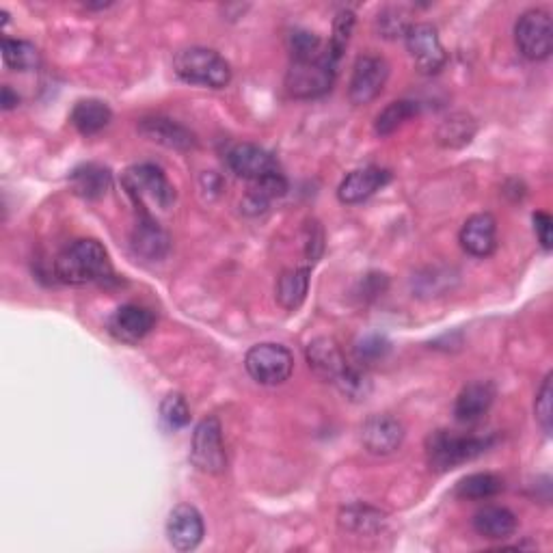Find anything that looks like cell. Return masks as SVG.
Segmentation results:
<instances>
[{"instance_id": "1", "label": "cell", "mask_w": 553, "mask_h": 553, "mask_svg": "<svg viewBox=\"0 0 553 553\" xmlns=\"http://www.w3.org/2000/svg\"><path fill=\"white\" fill-rule=\"evenodd\" d=\"M55 275L70 286H87L102 283L113 277L109 253L98 240L83 238L67 245L55 260Z\"/></svg>"}, {"instance_id": "2", "label": "cell", "mask_w": 553, "mask_h": 553, "mask_svg": "<svg viewBox=\"0 0 553 553\" xmlns=\"http://www.w3.org/2000/svg\"><path fill=\"white\" fill-rule=\"evenodd\" d=\"M121 184H124L134 206L141 210V214H147V217H152L150 208L169 210L175 201L173 184L169 182L165 171L152 163L130 167L124 173V178H121Z\"/></svg>"}, {"instance_id": "3", "label": "cell", "mask_w": 553, "mask_h": 553, "mask_svg": "<svg viewBox=\"0 0 553 553\" xmlns=\"http://www.w3.org/2000/svg\"><path fill=\"white\" fill-rule=\"evenodd\" d=\"M173 70L184 83L208 89H225L232 80V67H229L225 57H221L217 50L204 46L180 50L173 59Z\"/></svg>"}, {"instance_id": "4", "label": "cell", "mask_w": 553, "mask_h": 553, "mask_svg": "<svg viewBox=\"0 0 553 553\" xmlns=\"http://www.w3.org/2000/svg\"><path fill=\"white\" fill-rule=\"evenodd\" d=\"M495 437H476V435H456L450 430H437L426 439V458L433 469L448 471L458 465H465L474 458L482 456Z\"/></svg>"}, {"instance_id": "5", "label": "cell", "mask_w": 553, "mask_h": 553, "mask_svg": "<svg viewBox=\"0 0 553 553\" xmlns=\"http://www.w3.org/2000/svg\"><path fill=\"white\" fill-rule=\"evenodd\" d=\"M337 61L329 55V48L322 57L292 61L286 74V89L292 98L314 100L325 96L335 85Z\"/></svg>"}, {"instance_id": "6", "label": "cell", "mask_w": 553, "mask_h": 553, "mask_svg": "<svg viewBox=\"0 0 553 553\" xmlns=\"http://www.w3.org/2000/svg\"><path fill=\"white\" fill-rule=\"evenodd\" d=\"M245 368L255 383L273 387L290 379V374L294 370V357L286 346L266 342L249 350Z\"/></svg>"}, {"instance_id": "7", "label": "cell", "mask_w": 553, "mask_h": 553, "mask_svg": "<svg viewBox=\"0 0 553 553\" xmlns=\"http://www.w3.org/2000/svg\"><path fill=\"white\" fill-rule=\"evenodd\" d=\"M515 42L521 55L530 61H545L553 50V29L549 13L530 9L515 24Z\"/></svg>"}, {"instance_id": "8", "label": "cell", "mask_w": 553, "mask_h": 553, "mask_svg": "<svg viewBox=\"0 0 553 553\" xmlns=\"http://www.w3.org/2000/svg\"><path fill=\"white\" fill-rule=\"evenodd\" d=\"M193 465L204 471V474H223L227 467L225 445H223V428L217 417H206L195 428L193 448H191Z\"/></svg>"}, {"instance_id": "9", "label": "cell", "mask_w": 553, "mask_h": 553, "mask_svg": "<svg viewBox=\"0 0 553 553\" xmlns=\"http://www.w3.org/2000/svg\"><path fill=\"white\" fill-rule=\"evenodd\" d=\"M389 63L379 55H361L355 61L353 76H350L348 98L355 106L370 104L381 96L387 85Z\"/></svg>"}, {"instance_id": "10", "label": "cell", "mask_w": 553, "mask_h": 553, "mask_svg": "<svg viewBox=\"0 0 553 553\" xmlns=\"http://www.w3.org/2000/svg\"><path fill=\"white\" fill-rule=\"evenodd\" d=\"M404 42H407V50L415 67L422 74H437L448 61V52H445L433 24L413 22L407 35H404Z\"/></svg>"}, {"instance_id": "11", "label": "cell", "mask_w": 553, "mask_h": 553, "mask_svg": "<svg viewBox=\"0 0 553 553\" xmlns=\"http://www.w3.org/2000/svg\"><path fill=\"white\" fill-rule=\"evenodd\" d=\"M227 165L238 178L249 182H260L275 173H281L277 158L255 143H238L232 147L227 154Z\"/></svg>"}, {"instance_id": "12", "label": "cell", "mask_w": 553, "mask_h": 553, "mask_svg": "<svg viewBox=\"0 0 553 553\" xmlns=\"http://www.w3.org/2000/svg\"><path fill=\"white\" fill-rule=\"evenodd\" d=\"M206 534V525L201 512L191 504H180L169 512L167 538L178 551H193L201 545Z\"/></svg>"}, {"instance_id": "13", "label": "cell", "mask_w": 553, "mask_h": 553, "mask_svg": "<svg viewBox=\"0 0 553 553\" xmlns=\"http://www.w3.org/2000/svg\"><path fill=\"white\" fill-rule=\"evenodd\" d=\"M361 441L376 456L394 454L404 441V426L391 415H370L361 428Z\"/></svg>"}, {"instance_id": "14", "label": "cell", "mask_w": 553, "mask_h": 553, "mask_svg": "<svg viewBox=\"0 0 553 553\" xmlns=\"http://www.w3.org/2000/svg\"><path fill=\"white\" fill-rule=\"evenodd\" d=\"M389 180L391 173L387 169L363 167L346 175L340 188H337V197H340L342 204L348 206L363 204V201L370 199L374 193H379L383 186H387Z\"/></svg>"}, {"instance_id": "15", "label": "cell", "mask_w": 553, "mask_h": 553, "mask_svg": "<svg viewBox=\"0 0 553 553\" xmlns=\"http://www.w3.org/2000/svg\"><path fill=\"white\" fill-rule=\"evenodd\" d=\"M156 325V318L147 307L141 305H121L109 320V331L117 337L119 342L137 344L150 333Z\"/></svg>"}, {"instance_id": "16", "label": "cell", "mask_w": 553, "mask_h": 553, "mask_svg": "<svg viewBox=\"0 0 553 553\" xmlns=\"http://www.w3.org/2000/svg\"><path fill=\"white\" fill-rule=\"evenodd\" d=\"M497 396V389L491 381H474L461 389L454 402V417L461 424H476L489 413Z\"/></svg>"}, {"instance_id": "17", "label": "cell", "mask_w": 553, "mask_h": 553, "mask_svg": "<svg viewBox=\"0 0 553 553\" xmlns=\"http://www.w3.org/2000/svg\"><path fill=\"white\" fill-rule=\"evenodd\" d=\"M305 355H307L309 368H312L314 374L320 376L322 381L335 383L337 376L348 368V361L342 353V348L333 340V337H316L314 342H309Z\"/></svg>"}, {"instance_id": "18", "label": "cell", "mask_w": 553, "mask_h": 553, "mask_svg": "<svg viewBox=\"0 0 553 553\" xmlns=\"http://www.w3.org/2000/svg\"><path fill=\"white\" fill-rule=\"evenodd\" d=\"M461 247L474 258H487L497 249V221L493 214L480 212L465 221L461 229Z\"/></svg>"}, {"instance_id": "19", "label": "cell", "mask_w": 553, "mask_h": 553, "mask_svg": "<svg viewBox=\"0 0 553 553\" xmlns=\"http://www.w3.org/2000/svg\"><path fill=\"white\" fill-rule=\"evenodd\" d=\"M132 249L145 260H160L169 251V236L152 217L141 214L132 232Z\"/></svg>"}, {"instance_id": "20", "label": "cell", "mask_w": 553, "mask_h": 553, "mask_svg": "<svg viewBox=\"0 0 553 553\" xmlns=\"http://www.w3.org/2000/svg\"><path fill=\"white\" fill-rule=\"evenodd\" d=\"M517 528V515L504 506H484L474 515V530L489 541H504L515 534Z\"/></svg>"}, {"instance_id": "21", "label": "cell", "mask_w": 553, "mask_h": 553, "mask_svg": "<svg viewBox=\"0 0 553 553\" xmlns=\"http://www.w3.org/2000/svg\"><path fill=\"white\" fill-rule=\"evenodd\" d=\"M70 184H72L74 193L78 197L93 201V199L104 197L106 193L111 191L113 175H111L109 169L102 167V165L87 163V165H80L78 169L72 171Z\"/></svg>"}, {"instance_id": "22", "label": "cell", "mask_w": 553, "mask_h": 553, "mask_svg": "<svg viewBox=\"0 0 553 553\" xmlns=\"http://www.w3.org/2000/svg\"><path fill=\"white\" fill-rule=\"evenodd\" d=\"M141 132L150 141L163 143L167 147H175V150H188V147L195 145V137L191 132H188L184 126L175 124V121L163 119V117L143 119Z\"/></svg>"}, {"instance_id": "23", "label": "cell", "mask_w": 553, "mask_h": 553, "mask_svg": "<svg viewBox=\"0 0 553 553\" xmlns=\"http://www.w3.org/2000/svg\"><path fill=\"white\" fill-rule=\"evenodd\" d=\"M72 126L85 134V137H91V134L102 132L106 126L111 124L113 113L109 109V104L102 100H80L72 109Z\"/></svg>"}, {"instance_id": "24", "label": "cell", "mask_w": 553, "mask_h": 553, "mask_svg": "<svg viewBox=\"0 0 553 553\" xmlns=\"http://www.w3.org/2000/svg\"><path fill=\"white\" fill-rule=\"evenodd\" d=\"M309 292V268H292L286 271L277 281V301L281 307H286L288 312L299 309Z\"/></svg>"}, {"instance_id": "25", "label": "cell", "mask_w": 553, "mask_h": 553, "mask_svg": "<svg viewBox=\"0 0 553 553\" xmlns=\"http://www.w3.org/2000/svg\"><path fill=\"white\" fill-rule=\"evenodd\" d=\"M417 113H420V106H417V102H411V100L391 102L379 115H376L374 132L379 134V137H389V134L400 130L404 124H407V121L417 117Z\"/></svg>"}, {"instance_id": "26", "label": "cell", "mask_w": 553, "mask_h": 553, "mask_svg": "<svg viewBox=\"0 0 553 553\" xmlns=\"http://www.w3.org/2000/svg\"><path fill=\"white\" fill-rule=\"evenodd\" d=\"M504 491V480L484 471V474H471L456 484V497L461 499H491Z\"/></svg>"}, {"instance_id": "27", "label": "cell", "mask_w": 553, "mask_h": 553, "mask_svg": "<svg viewBox=\"0 0 553 553\" xmlns=\"http://www.w3.org/2000/svg\"><path fill=\"white\" fill-rule=\"evenodd\" d=\"M3 61L11 70L33 72L39 67V52L31 42L24 39H3Z\"/></svg>"}, {"instance_id": "28", "label": "cell", "mask_w": 553, "mask_h": 553, "mask_svg": "<svg viewBox=\"0 0 553 553\" xmlns=\"http://www.w3.org/2000/svg\"><path fill=\"white\" fill-rule=\"evenodd\" d=\"M335 387L340 389L342 396H346L348 400H366L372 391V381L361 368L348 366L340 376H337Z\"/></svg>"}, {"instance_id": "29", "label": "cell", "mask_w": 553, "mask_h": 553, "mask_svg": "<svg viewBox=\"0 0 553 553\" xmlns=\"http://www.w3.org/2000/svg\"><path fill=\"white\" fill-rule=\"evenodd\" d=\"M376 26H379V33L385 39H396V37L407 35V31L411 29L413 22L409 20V11L404 7H387L379 13Z\"/></svg>"}, {"instance_id": "30", "label": "cell", "mask_w": 553, "mask_h": 553, "mask_svg": "<svg viewBox=\"0 0 553 553\" xmlns=\"http://www.w3.org/2000/svg\"><path fill=\"white\" fill-rule=\"evenodd\" d=\"M160 420L169 430H180L191 422V409L182 394H169L160 404Z\"/></svg>"}, {"instance_id": "31", "label": "cell", "mask_w": 553, "mask_h": 553, "mask_svg": "<svg viewBox=\"0 0 553 553\" xmlns=\"http://www.w3.org/2000/svg\"><path fill=\"white\" fill-rule=\"evenodd\" d=\"M353 29H355V13L348 11V9L337 13V18L333 22V37H331V42L327 44L329 55L337 63H340V59L344 55V50L350 42V35H353Z\"/></svg>"}, {"instance_id": "32", "label": "cell", "mask_w": 553, "mask_h": 553, "mask_svg": "<svg viewBox=\"0 0 553 553\" xmlns=\"http://www.w3.org/2000/svg\"><path fill=\"white\" fill-rule=\"evenodd\" d=\"M290 52H292V61H305V59H316L325 55L327 46L322 44V39L316 33L294 31L290 35Z\"/></svg>"}, {"instance_id": "33", "label": "cell", "mask_w": 553, "mask_h": 553, "mask_svg": "<svg viewBox=\"0 0 553 553\" xmlns=\"http://www.w3.org/2000/svg\"><path fill=\"white\" fill-rule=\"evenodd\" d=\"M476 132V126L471 124V119L465 117V115H456V117H450L448 121H443V126L439 130V139L445 143V145H465L471 141V137H474Z\"/></svg>"}, {"instance_id": "34", "label": "cell", "mask_w": 553, "mask_h": 553, "mask_svg": "<svg viewBox=\"0 0 553 553\" xmlns=\"http://www.w3.org/2000/svg\"><path fill=\"white\" fill-rule=\"evenodd\" d=\"M342 523L346 525V528H350V530L372 532L376 528H381L383 515H381V512L372 510L370 506H350V508L344 510Z\"/></svg>"}, {"instance_id": "35", "label": "cell", "mask_w": 553, "mask_h": 553, "mask_svg": "<svg viewBox=\"0 0 553 553\" xmlns=\"http://www.w3.org/2000/svg\"><path fill=\"white\" fill-rule=\"evenodd\" d=\"M389 348L391 344L387 342V337L379 335V333H370L366 337H361V340L357 342L355 346V355H357V361L361 363H374V361H379L383 359L387 353H389Z\"/></svg>"}, {"instance_id": "36", "label": "cell", "mask_w": 553, "mask_h": 553, "mask_svg": "<svg viewBox=\"0 0 553 553\" xmlns=\"http://www.w3.org/2000/svg\"><path fill=\"white\" fill-rule=\"evenodd\" d=\"M551 398H553V389H551V374L545 376V381L538 389L536 402H534V413H536V422L541 424L543 433L551 435V420H553V411H551Z\"/></svg>"}, {"instance_id": "37", "label": "cell", "mask_w": 553, "mask_h": 553, "mask_svg": "<svg viewBox=\"0 0 553 553\" xmlns=\"http://www.w3.org/2000/svg\"><path fill=\"white\" fill-rule=\"evenodd\" d=\"M532 221H534V232H536L538 242H541V247L545 251H551V245H553V219L549 217L547 212L538 210V212H534Z\"/></svg>"}, {"instance_id": "38", "label": "cell", "mask_w": 553, "mask_h": 553, "mask_svg": "<svg viewBox=\"0 0 553 553\" xmlns=\"http://www.w3.org/2000/svg\"><path fill=\"white\" fill-rule=\"evenodd\" d=\"M0 104H3L5 111H11V109H16V106L20 104V96L9 85H5L3 87V100H0Z\"/></svg>"}]
</instances>
